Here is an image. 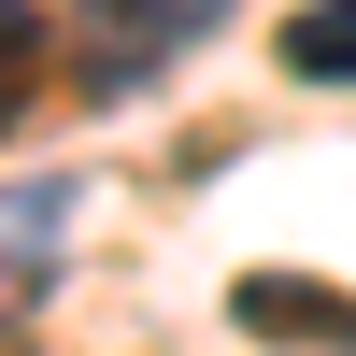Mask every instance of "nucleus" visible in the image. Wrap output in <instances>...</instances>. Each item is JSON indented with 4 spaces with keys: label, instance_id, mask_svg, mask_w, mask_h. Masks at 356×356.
Listing matches in <instances>:
<instances>
[{
    "label": "nucleus",
    "instance_id": "1",
    "mask_svg": "<svg viewBox=\"0 0 356 356\" xmlns=\"http://www.w3.org/2000/svg\"><path fill=\"white\" fill-rule=\"evenodd\" d=\"M228 328L300 342V356H356V300H342V285H314V271H243V285H228Z\"/></svg>",
    "mask_w": 356,
    "mask_h": 356
},
{
    "label": "nucleus",
    "instance_id": "2",
    "mask_svg": "<svg viewBox=\"0 0 356 356\" xmlns=\"http://www.w3.org/2000/svg\"><path fill=\"white\" fill-rule=\"evenodd\" d=\"M86 15H100V86H143L157 57H186L228 0H86Z\"/></svg>",
    "mask_w": 356,
    "mask_h": 356
},
{
    "label": "nucleus",
    "instance_id": "3",
    "mask_svg": "<svg viewBox=\"0 0 356 356\" xmlns=\"http://www.w3.org/2000/svg\"><path fill=\"white\" fill-rule=\"evenodd\" d=\"M285 72H300V86H356V0L285 15Z\"/></svg>",
    "mask_w": 356,
    "mask_h": 356
},
{
    "label": "nucleus",
    "instance_id": "4",
    "mask_svg": "<svg viewBox=\"0 0 356 356\" xmlns=\"http://www.w3.org/2000/svg\"><path fill=\"white\" fill-rule=\"evenodd\" d=\"M29 57H43V15H29V0H0V100L29 86Z\"/></svg>",
    "mask_w": 356,
    "mask_h": 356
}]
</instances>
